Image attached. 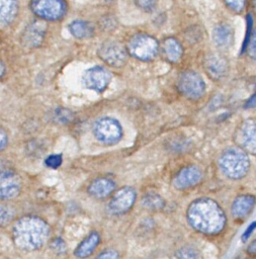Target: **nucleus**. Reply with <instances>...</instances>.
I'll return each instance as SVG.
<instances>
[{
    "instance_id": "f704fd0d",
    "label": "nucleus",
    "mask_w": 256,
    "mask_h": 259,
    "mask_svg": "<svg viewBox=\"0 0 256 259\" xmlns=\"http://www.w3.org/2000/svg\"><path fill=\"white\" fill-rule=\"evenodd\" d=\"M248 253L251 255H256V240H254L248 247L247 249Z\"/></svg>"
},
{
    "instance_id": "e433bc0d",
    "label": "nucleus",
    "mask_w": 256,
    "mask_h": 259,
    "mask_svg": "<svg viewBox=\"0 0 256 259\" xmlns=\"http://www.w3.org/2000/svg\"><path fill=\"white\" fill-rule=\"evenodd\" d=\"M4 73H5V66H4L3 62L0 60V79L3 77Z\"/></svg>"
},
{
    "instance_id": "cd10ccee",
    "label": "nucleus",
    "mask_w": 256,
    "mask_h": 259,
    "mask_svg": "<svg viewBox=\"0 0 256 259\" xmlns=\"http://www.w3.org/2000/svg\"><path fill=\"white\" fill-rule=\"evenodd\" d=\"M62 162H63V157L61 154H52V155L48 156L47 159L45 160L46 165L52 169L59 168L61 166Z\"/></svg>"
},
{
    "instance_id": "423d86ee",
    "label": "nucleus",
    "mask_w": 256,
    "mask_h": 259,
    "mask_svg": "<svg viewBox=\"0 0 256 259\" xmlns=\"http://www.w3.org/2000/svg\"><path fill=\"white\" fill-rule=\"evenodd\" d=\"M93 135L104 145H113L120 141L122 127L118 120L112 117H101L93 124Z\"/></svg>"
},
{
    "instance_id": "9b49d317",
    "label": "nucleus",
    "mask_w": 256,
    "mask_h": 259,
    "mask_svg": "<svg viewBox=\"0 0 256 259\" xmlns=\"http://www.w3.org/2000/svg\"><path fill=\"white\" fill-rule=\"evenodd\" d=\"M236 141L239 147L249 154H256V119L243 121L237 132Z\"/></svg>"
},
{
    "instance_id": "dca6fc26",
    "label": "nucleus",
    "mask_w": 256,
    "mask_h": 259,
    "mask_svg": "<svg viewBox=\"0 0 256 259\" xmlns=\"http://www.w3.org/2000/svg\"><path fill=\"white\" fill-rule=\"evenodd\" d=\"M19 11L18 0H0V28L12 24Z\"/></svg>"
},
{
    "instance_id": "2f4dec72",
    "label": "nucleus",
    "mask_w": 256,
    "mask_h": 259,
    "mask_svg": "<svg viewBox=\"0 0 256 259\" xmlns=\"http://www.w3.org/2000/svg\"><path fill=\"white\" fill-rule=\"evenodd\" d=\"M8 143V135L7 132L0 126V152L7 146Z\"/></svg>"
},
{
    "instance_id": "0eeeda50",
    "label": "nucleus",
    "mask_w": 256,
    "mask_h": 259,
    "mask_svg": "<svg viewBox=\"0 0 256 259\" xmlns=\"http://www.w3.org/2000/svg\"><path fill=\"white\" fill-rule=\"evenodd\" d=\"M99 58L109 66L121 67L127 60V50L116 40H106L98 49Z\"/></svg>"
},
{
    "instance_id": "f257e3e1",
    "label": "nucleus",
    "mask_w": 256,
    "mask_h": 259,
    "mask_svg": "<svg viewBox=\"0 0 256 259\" xmlns=\"http://www.w3.org/2000/svg\"><path fill=\"white\" fill-rule=\"evenodd\" d=\"M186 215L189 225L205 235H217L226 225V214L223 208L210 198L204 197L192 201Z\"/></svg>"
},
{
    "instance_id": "aec40b11",
    "label": "nucleus",
    "mask_w": 256,
    "mask_h": 259,
    "mask_svg": "<svg viewBox=\"0 0 256 259\" xmlns=\"http://www.w3.org/2000/svg\"><path fill=\"white\" fill-rule=\"evenodd\" d=\"M163 53L169 62L176 63L182 57L183 50L180 42L176 38L167 37L163 41Z\"/></svg>"
},
{
    "instance_id": "20e7f679",
    "label": "nucleus",
    "mask_w": 256,
    "mask_h": 259,
    "mask_svg": "<svg viewBox=\"0 0 256 259\" xmlns=\"http://www.w3.org/2000/svg\"><path fill=\"white\" fill-rule=\"evenodd\" d=\"M129 55L140 61H151L158 54L159 44L155 37L147 33L134 34L126 45Z\"/></svg>"
},
{
    "instance_id": "58836bf2",
    "label": "nucleus",
    "mask_w": 256,
    "mask_h": 259,
    "mask_svg": "<svg viewBox=\"0 0 256 259\" xmlns=\"http://www.w3.org/2000/svg\"><path fill=\"white\" fill-rule=\"evenodd\" d=\"M100 1H102V2H112L114 0H100Z\"/></svg>"
},
{
    "instance_id": "412c9836",
    "label": "nucleus",
    "mask_w": 256,
    "mask_h": 259,
    "mask_svg": "<svg viewBox=\"0 0 256 259\" xmlns=\"http://www.w3.org/2000/svg\"><path fill=\"white\" fill-rule=\"evenodd\" d=\"M212 38H214V41L216 42V45L219 47L225 48V47L229 46L233 38V32H232L231 26L226 23L217 25L214 28Z\"/></svg>"
},
{
    "instance_id": "7ed1b4c3",
    "label": "nucleus",
    "mask_w": 256,
    "mask_h": 259,
    "mask_svg": "<svg viewBox=\"0 0 256 259\" xmlns=\"http://www.w3.org/2000/svg\"><path fill=\"white\" fill-rule=\"evenodd\" d=\"M222 172L231 179L244 177L250 166L249 158L242 149H229L225 151L219 160Z\"/></svg>"
},
{
    "instance_id": "b1692460",
    "label": "nucleus",
    "mask_w": 256,
    "mask_h": 259,
    "mask_svg": "<svg viewBox=\"0 0 256 259\" xmlns=\"http://www.w3.org/2000/svg\"><path fill=\"white\" fill-rule=\"evenodd\" d=\"M137 8L145 13H152L156 10L159 4V0H133Z\"/></svg>"
},
{
    "instance_id": "c756f323",
    "label": "nucleus",
    "mask_w": 256,
    "mask_h": 259,
    "mask_svg": "<svg viewBox=\"0 0 256 259\" xmlns=\"http://www.w3.org/2000/svg\"><path fill=\"white\" fill-rule=\"evenodd\" d=\"M51 249L55 252V253H64L66 252V249H67V246H66V243L63 239L61 238H55L52 242H51Z\"/></svg>"
},
{
    "instance_id": "ddd939ff",
    "label": "nucleus",
    "mask_w": 256,
    "mask_h": 259,
    "mask_svg": "<svg viewBox=\"0 0 256 259\" xmlns=\"http://www.w3.org/2000/svg\"><path fill=\"white\" fill-rule=\"evenodd\" d=\"M202 178L200 169L196 166H187L181 169L173 179V185L179 190L191 188L198 184Z\"/></svg>"
},
{
    "instance_id": "c9c22d12",
    "label": "nucleus",
    "mask_w": 256,
    "mask_h": 259,
    "mask_svg": "<svg viewBox=\"0 0 256 259\" xmlns=\"http://www.w3.org/2000/svg\"><path fill=\"white\" fill-rule=\"evenodd\" d=\"M246 107H255L256 106V94H254L247 102H246Z\"/></svg>"
},
{
    "instance_id": "f3484780",
    "label": "nucleus",
    "mask_w": 256,
    "mask_h": 259,
    "mask_svg": "<svg viewBox=\"0 0 256 259\" xmlns=\"http://www.w3.org/2000/svg\"><path fill=\"white\" fill-rule=\"evenodd\" d=\"M255 197L250 194H242L237 196L232 204L233 217L236 219L245 218L252 209L253 205L255 204Z\"/></svg>"
},
{
    "instance_id": "1a4fd4ad",
    "label": "nucleus",
    "mask_w": 256,
    "mask_h": 259,
    "mask_svg": "<svg viewBox=\"0 0 256 259\" xmlns=\"http://www.w3.org/2000/svg\"><path fill=\"white\" fill-rule=\"evenodd\" d=\"M137 197L136 190L131 186H124L117 190L110 199L107 210L111 214H122L129 211L134 205Z\"/></svg>"
},
{
    "instance_id": "72a5a7b5",
    "label": "nucleus",
    "mask_w": 256,
    "mask_h": 259,
    "mask_svg": "<svg viewBox=\"0 0 256 259\" xmlns=\"http://www.w3.org/2000/svg\"><path fill=\"white\" fill-rule=\"evenodd\" d=\"M256 229V222H253L252 224L249 225V227H247L246 231L243 233L242 235V241L246 242L248 240V238L251 236V234L254 232V230Z\"/></svg>"
},
{
    "instance_id": "473e14b6",
    "label": "nucleus",
    "mask_w": 256,
    "mask_h": 259,
    "mask_svg": "<svg viewBox=\"0 0 256 259\" xmlns=\"http://www.w3.org/2000/svg\"><path fill=\"white\" fill-rule=\"evenodd\" d=\"M249 55L256 60V31L253 34V37L251 39V41H249Z\"/></svg>"
},
{
    "instance_id": "6e6552de",
    "label": "nucleus",
    "mask_w": 256,
    "mask_h": 259,
    "mask_svg": "<svg viewBox=\"0 0 256 259\" xmlns=\"http://www.w3.org/2000/svg\"><path fill=\"white\" fill-rule=\"evenodd\" d=\"M178 89L185 97L198 99L205 91V83L197 73L186 71L183 72L178 79Z\"/></svg>"
},
{
    "instance_id": "c85d7f7f",
    "label": "nucleus",
    "mask_w": 256,
    "mask_h": 259,
    "mask_svg": "<svg viewBox=\"0 0 256 259\" xmlns=\"http://www.w3.org/2000/svg\"><path fill=\"white\" fill-rule=\"evenodd\" d=\"M224 2L230 10L236 13L242 12L246 4V0H224Z\"/></svg>"
},
{
    "instance_id": "a211bd4d",
    "label": "nucleus",
    "mask_w": 256,
    "mask_h": 259,
    "mask_svg": "<svg viewBox=\"0 0 256 259\" xmlns=\"http://www.w3.org/2000/svg\"><path fill=\"white\" fill-rule=\"evenodd\" d=\"M100 242V236L97 232L90 233L85 239L81 241V243L75 249V256L79 258H85L90 256L95 249L97 248Z\"/></svg>"
},
{
    "instance_id": "393cba45",
    "label": "nucleus",
    "mask_w": 256,
    "mask_h": 259,
    "mask_svg": "<svg viewBox=\"0 0 256 259\" xmlns=\"http://www.w3.org/2000/svg\"><path fill=\"white\" fill-rule=\"evenodd\" d=\"M14 218V210L7 204L0 203V227L8 225Z\"/></svg>"
},
{
    "instance_id": "2eb2a0df",
    "label": "nucleus",
    "mask_w": 256,
    "mask_h": 259,
    "mask_svg": "<svg viewBox=\"0 0 256 259\" xmlns=\"http://www.w3.org/2000/svg\"><path fill=\"white\" fill-rule=\"evenodd\" d=\"M115 187L116 184L112 179L107 177H99L94 179L89 184L88 193L97 199H104L115 190Z\"/></svg>"
},
{
    "instance_id": "4468645a",
    "label": "nucleus",
    "mask_w": 256,
    "mask_h": 259,
    "mask_svg": "<svg viewBox=\"0 0 256 259\" xmlns=\"http://www.w3.org/2000/svg\"><path fill=\"white\" fill-rule=\"evenodd\" d=\"M40 21H33L26 26L22 33V44L28 48H35L38 47L46 34V25L42 22L44 20L39 19Z\"/></svg>"
},
{
    "instance_id": "f03ea898",
    "label": "nucleus",
    "mask_w": 256,
    "mask_h": 259,
    "mask_svg": "<svg viewBox=\"0 0 256 259\" xmlns=\"http://www.w3.org/2000/svg\"><path fill=\"white\" fill-rule=\"evenodd\" d=\"M51 229L49 224L36 215H25L16 221L12 229L15 246L22 251L40 249L49 240Z\"/></svg>"
},
{
    "instance_id": "5701e85b",
    "label": "nucleus",
    "mask_w": 256,
    "mask_h": 259,
    "mask_svg": "<svg viewBox=\"0 0 256 259\" xmlns=\"http://www.w3.org/2000/svg\"><path fill=\"white\" fill-rule=\"evenodd\" d=\"M142 204L144 207L150 210H160L164 207V200L163 198L157 193H147L143 200Z\"/></svg>"
},
{
    "instance_id": "bb28decb",
    "label": "nucleus",
    "mask_w": 256,
    "mask_h": 259,
    "mask_svg": "<svg viewBox=\"0 0 256 259\" xmlns=\"http://www.w3.org/2000/svg\"><path fill=\"white\" fill-rule=\"evenodd\" d=\"M175 256L178 258H197L198 253L193 247L185 246V247H182L181 249H179Z\"/></svg>"
},
{
    "instance_id": "9d476101",
    "label": "nucleus",
    "mask_w": 256,
    "mask_h": 259,
    "mask_svg": "<svg viewBox=\"0 0 256 259\" xmlns=\"http://www.w3.org/2000/svg\"><path fill=\"white\" fill-rule=\"evenodd\" d=\"M82 80L86 88L95 92H102L110 83L111 74L104 67L94 66L85 71Z\"/></svg>"
},
{
    "instance_id": "7c9ffc66",
    "label": "nucleus",
    "mask_w": 256,
    "mask_h": 259,
    "mask_svg": "<svg viewBox=\"0 0 256 259\" xmlns=\"http://www.w3.org/2000/svg\"><path fill=\"white\" fill-rule=\"evenodd\" d=\"M118 253L115 251V250H112V249H107V250H104L103 252H101L97 257L98 258H110V259H115V258H118Z\"/></svg>"
},
{
    "instance_id": "4be33fe9",
    "label": "nucleus",
    "mask_w": 256,
    "mask_h": 259,
    "mask_svg": "<svg viewBox=\"0 0 256 259\" xmlns=\"http://www.w3.org/2000/svg\"><path fill=\"white\" fill-rule=\"evenodd\" d=\"M205 69L210 77H212L214 79H220L226 74L227 66L224 60L220 59L217 56H211L206 60Z\"/></svg>"
},
{
    "instance_id": "f8f14e48",
    "label": "nucleus",
    "mask_w": 256,
    "mask_h": 259,
    "mask_svg": "<svg viewBox=\"0 0 256 259\" xmlns=\"http://www.w3.org/2000/svg\"><path fill=\"white\" fill-rule=\"evenodd\" d=\"M21 190L20 177L11 170L0 171V199L16 197Z\"/></svg>"
},
{
    "instance_id": "a878e982",
    "label": "nucleus",
    "mask_w": 256,
    "mask_h": 259,
    "mask_svg": "<svg viewBox=\"0 0 256 259\" xmlns=\"http://www.w3.org/2000/svg\"><path fill=\"white\" fill-rule=\"evenodd\" d=\"M252 27H253V18L251 16V14H248L246 17V34H245V38L242 45V51L241 53H244L247 50V47L249 45L250 38H251V31H252Z\"/></svg>"
},
{
    "instance_id": "6ab92c4d",
    "label": "nucleus",
    "mask_w": 256,
    "mask_h": 259,
    "mask_svg": "<svg viewBox=\"0 0 256 259\" xmlns=\"http://www.w3.org/2000/svg\"><path fill=\"white\" fill-rule=\"evenodd\" d=\"M68 29L70 33L78 39L89 38L94 34V26L89 21L83 19H75L71 21L68 25Z\"/></svg>"
},
{
    "instance_id": "4c0bfd02",
    "label": "nucleus",
    "mask_w": 256,
    "mask_h": 259,
    "mask_svg": "<svg viewBox=\"0 0 256 259\" xmlns=\"http://www.w3.org/2000/svg\"><path fill=\"white\" fill-rule=\"evenodd\" d=\"M253 8L256 11V0H253Z\"/></svg>"
},
{
    "instance_id": "39448f33",
    "label": "nucleus",
    "mask_w": 256,
    "mask_h": 259,
    "mask_svg": "<svg viewBox=\"0 0 256 259\" xmlns=\"http://www.w3.org/2000/svg\"><path fill=\"white\" fill-rule=\"evenodd\" d=\"M29 8L38 19L58 21L66 15L68 5L65 0H30Z\"/></svg>"
}]
</instances>
